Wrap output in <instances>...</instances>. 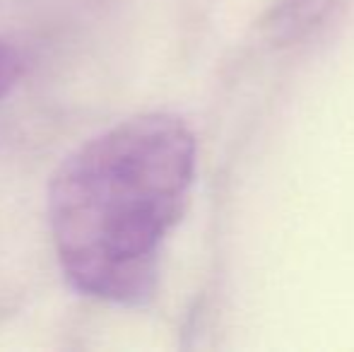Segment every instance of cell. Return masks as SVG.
Returning a JSON list of instances; mask_svg holds the SVG:
<instances>
[{"mask_svg":"<svg viewBox=\"0 0 354 352\" xmlns=\"http://www.w3.org/2000/svg\"><path fill=\"white\" fill-rule=\"evenodd\" d=\"M318 0H282L277 12H272V24L275 29H292L297 27L294 22H301L304 17H308L311 12V5ZM316 8V5H313Z\"/></svg>","mask_w":354,"mask_h":352,"instance_id":"cell-3","label":"cell"},{"mask_svg":"<svg viewBox=\"0 0 354 352\" xmlns=\"http://www.w3.org/2000/svg\"><path fill=\"white\" fill-rule=\"evenodd\" d=\"M196 138L171 113H142L94 136L53 174L48 225L77 292L140 306L159 282L164 241L196 178Z\"/></svg>","mask_w":354,"mask_h":352,"instance_id":"cell-1","label":"cell"},{"mask_svg":"<svg viewBox=\"0 0 354 352\" xmlns=\"http://www.w3.org/2000/svg\"><path fill=\"white\" fill-rule=\"evenodd\" d=\"M24 73V56L12 41L0 37V99L10 92Z\"/></svg>","mask_w":354,"mask_h":352,"instance_id":"cell-2","label":"cell"}]
</instances>
